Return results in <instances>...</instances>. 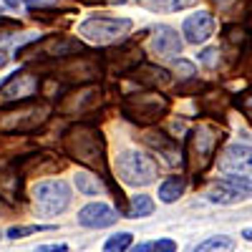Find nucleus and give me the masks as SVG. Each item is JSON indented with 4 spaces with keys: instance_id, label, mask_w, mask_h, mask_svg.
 <instances>
[{
    "instance_id": "33",
    "label": "nucleus",
    "mask_w": 252,
    "mask_h": 252,
    "mask_svg": "<svg viewBox=\"0 0 252 252\" xmlns=\"http://www.w3.org/2000/svg\"><path fill=\"white\" fill-rule=\"evenodd\" d=\"M78 3H103V0H78Z\"/></svg>"
},
{
    "instance_id": "13",
    "label": "nucleus",
    "mask_w": 252,
    "mask_h": 252,
    "mask_svg": "<svg viewBox=\"0 0 252 252\" xmlns=\"http://www.w3.org/2000/svg\"><path fill=\"white\" fill-rule=\"evenodd\" d=\"M141 141L149 146L154 154H159L169 166H174V164H184V152L179 149L177 139L169 136L166 131H159V129L154 131V129H149V131L141 136Z\"/></svg>"
},
{
    "instance_id": "7",
    "label": "nucleus",
    "mask_w": 252,
    "mask_h": 252,
    "mask_svg": "<svg viewBox=\"0 0 252 252\" xmlns=\"http://www.w3.org/2000/svg\"><path fill=\"white\" fill-rule=\"evenodd\" d=\"M131 31V20L129 18H109V15H94L89 20H83L78 33L91 40L96 46H103V43H114L121 35H126Z\"/></svg>"
},
{
    "instance_id": "6",
    "label": "nucleus",
    "mask_w": 252,
    "mask_h": 252,
    "mask_svg": "<svg viewBox=\"0 0 252 252\" xmlns=\"http://www.w3.org/2000/svg\"><path fill=\"white\" fill-rule=\"evenodd\" d=\"M157 172H159L157 161L144 152H124L116 159V174L124 184H129V187L152 184Z\"/></svg>"
},
{
    "instance_id": "21",
    "label": "nucleus",
    "mask_w": 252,
    "mask_h": 252,
    "mask_svg": "<svg viewBox=\"0 0 252 252\" xmlns=\"http://www.w3.org/2000/svg\"><path fill=\"white\" fill-rule=\"evenodd\" d=\"M103 187H106V182H103L101 177L96 179V177H91V174H86V172H78V174H76V189H78L81 194L96 197Z\"/></svg>"
},
{
    "instance_id": "2",
    "label": "nucleus",
    "mask_w": 252,
    "mask_h": 252,
    "mask_svg": "<svg viewBox=\"0 0 252 252\" xmlns=\"http://www.w3.org/2000/svg\"><path fill=\"white\" fill-rule=\"evenodd\" d=\"M224 141V131L217 129L212 124H197L194 129H189L187 139H184V169L187 174L197 182H202V177L212 169V164L217 161V149Z\"/></svg>"
},
{
    "instance_id": "16",
    "label": "nucleus",
    "mask_w": 252,
    "mask_h": 252,
    "mask_svg": "<svg viewBox=\"0 0 252 252\" xmlns=\"http://www.w3.org/2000/svg\"><path fill=\"white\" fill-rule=\"evenodd\" d=\"M129 76L144 89H164L172 83V73L161 66H154V63H141V66H136Z\"/></svg>"
},
{
    "instance_id": "28",
    "label": "nucleus",
    "mask_w": 252,
    "mask_h": 252,
    "mask_svg": "<svg viewBox=\"0 0 252 252\" xmlns=\"http://www.w3.org/2000/svg\"><path fill=\"white\" fill-rule=\"evenodd\" d=\"M23 3L35 10V8H43V5H53V3H58V0H23Z\"/></svg>"
},
{
    "instance_id": "30",
    "label": "nucleus",
    "mask_w": 252,
    "mask_h": 252,
    "mask_svg": "<svg viewBox=\"0 0 252 252\" xmlns=\"http://www.w3.org/2000/svg\"><path fill=\"white\" fill-rule=\"evenodd\" d=\"M129 252H154V242H139V245L129 247Z\"/></svg>"
},
{
    "instance_id": "1",
    "label": "nucleus",
    "mask_w": 252,
    "mask_h": 252,
    "mask_svg": "<svg viewBox=\"0 0 252 252\" xmlns=\"http://www.w3.org/2000/svg\"><path fill=\"white\" fill-rule=\"evenodd\" d=\"M63 154L68 159L86 166L89 172L98 174L103 182H111V169H109V157H106V136L94 121L78 119L71 124L61 136Z\"/></svg>"
},
{
    "instance_id": "25",
    "label": "nucleus",
    "mask_w": 252,
    "mask_h": 252,
    "mask_svg": "<svg viewBox=\"0 0 252 252\" xmlns=\"http://www.w3.org/2000/svg\"><path fill=\"white\" fill-rule=\"evenodd\" d=\"M174 68H177V76H182L184 81H187V78H194V76H197V68H194V63H189V61H184V58H177V61H174Z\"/></svg>"
},
{
    "instance_id": "32",
    "label": "nucleus",
    "mask_w": 252,
    "mask_h": 252,
    "mask_svg": "<svg viewBox=\"0 0 252 252\" xmlns=\"http://www.w3.org/2000/svg\"><path fill=\"white\" fill-rule=\"evenodd\" d=\"M5 63H8V56H5L3 51H0V68H3V66H5Z\"/></svg>"
},
{
    "instance_id": "18",
    "label": "nucleus",
    "mask_w": 252,
    "mask_h": 252,
    "mask_svg": "<svg viewBox=\"0 0 252 252\" xmlns=\"http://www.w3.org/2000/svg\"><path fill=\"white\" fill-rule=\"evenodd\" d=\"M184 189H187V179L184 177H169V179H164L159 184V199L164 204H172V202H177L184 194Z\"/></svg>"
},
{
    "instance_id": "23",
    "label": "nucleus",
    "mask_w": 252,
    "mask_h": 252,
    "mask_svg": "<svg viewBox=\"0 0 252 252\" xmlns=\"http://www.w3.org/2000/svg\"><path fill=\"white\" fill-rule=\"evenodd\" d=\"M131 242H134V235L131 232H116L114 237L106 240L103 250H106V252H126V250L131 247Z\"/></svg>"
},
{
    "instance_id": "17",
    "label": "nucleus",
    "mask_w": 252,
    "mask_h": 252,
    "mask_svg": "<svg viewBox=\"0 0 252 252\" xmlns=\"http://www.w3.org/2000/svg\"><path fill=\"white\" fill-rule=\"evenodd\" d=\"M184 46V40L179 38V33L169 26H157L154 28V38H152V48L157 56H166V58H174Z\"/></svg>"
},
{
    "instance_id": "11",
    "label": "nucleus",
    "mask_w": 252,
    "mask_h": 252,
    "mask_svg": "<svg viewBox=\"0 0 252 252\" xmlns=\"http://www.w3.org/2000/svg\"><path fill=\"white\" fill-rule=\"evenodd\" d=\"M141 63H144V53L139 51L134 40H129V43H124L114 51H106L101 56V66L109 76H129Z\"/></svg>"
},
{
    "instance_id": "22",
    "label": "nucleus",
    "mask_w": 252,
    "mask_h": 252,
    "mask_svg": "<svg viewBox=\"0 0 252 252\" xmlns=\"http://www.w3.org/2000/svg\"><path fill=\"white\" fill-rule=\"evenodd\" d=\"M154 212V199L146 197V194H136L131 197V204H129V215L131 220H141V217H149Z\"/></svg>"
},
{
    "instance_id": "12",
    "label": "nucleus",
    "mask_w": 252,
    "mask_h": 252,
    "mask_svg": "<svg viewBox=\"0 0 252 252\" xmlns=\"http://www.w3.org/2000/svg\"><path fill=\"white\" fill-rule=\"evenodd\" d=\"M217 166L224 174H245L252 177V146L245 144H229L217 157Z\"/></svg>"
},
{
    "instance_id": "26",
    "label": "nucleus",
    "mask_w": 252,
    "mask_h": 252,
    "mask_svg": "<svg viewBox=\"0 0 252 252\" xmlns=\"http://www.w3.org/2000/svg\"><path fill=\"white\" fill-rule=\"evenodd\" d=\"M199 61L204 63L207 68H215L217 63H220V51H217V48H204V51L199 53Z\"/></svg>"
},
{
    "instance_id": "4",
    "label": "nucleus",
    "mask_w": 252,
    "mask_h": 252,
    "mask_svg": "<svg viewBox=\"0 0 252 252\" xmlns=\"http://www.w3.org/2000/svg\"><path fill=\"white\" fill-rule=\"evenodd\" d=\"M51 119L48 101H26L13 106H0V134H31Z\"/></svg>"
},
{
    "instance_id": "31",
    "label": "nucleus",
    "mask_w": 252,
    "mask_h": 252,
    "mask_svg": "<svg viewBox=\"0 0 252 252\" xmlns=\"http://www.w3.org/2000/svg\"><path fill=\"white\" fill-rule=\"evenodd\" d=\"M242 237H245L247 242H252V227H250V229H245V232H242Z\"/></svg>"
},
{
    "instance_id": "29",
    "label": "nucleus",
    "mask_w": 252,
    "mask_h": 252,
    "mask_svg": "<svg viewBox=\"0 0 252 252\" xmlns=\"http://www.w3.org/2000/svg\"><path fill=\"white\" fill-rule=\"evenodd\" d=\"M35 252H68L66 245H43V247H38Z\"/></svg>"
},
{
    "instance_id": "3",
    "label": "nucleus",
    "mask_w": 252,
    "mask_h": 252,
    "mask_svg": "<svg viewBox=\"0 0 252 252\" xmlns=\"http://www.w3.org/2000/svg\"><path fill=\"white\" fill-rule=\"evenodd\" d=\"M169 106H172L169 98L164 94H159V89H146V91H139V94L124 96L119 111L131 124L149 129V126L159 124L166 114H169Z\"/></svg>"
},
{
    "instance_id": "10",
    "label": "nucleus",
    "mask_w": 252,
    "mask_h": 252,
    "mask_svg": "<svg viewBox=\"0 0 252 252\" xmlns=\"http://www.w3.org/2000/svg\"><path fill=\"white\" fill-rule=\"evenodd\" d=\"M38 91H40V78L28 71H18L0 86V106L33 101L38 96Z\"/></svg>"
},
{
    "instance_id": "27",
    "label": "nucleus",
    "mask_w": 252,
    "mask_h": 252,
    "mask_svg": "<svg viewBox=\"0 0 252 252\" xmlns=\"http://www.w3.org/2000/svg\"><path fill=\"white\" fill-rule=\"evenodd\" d=\"M154 252H177V242L172 237H161L154 242Z\"/></svg>"
},
{
    "instance_id": "9",
    "label": "nucleus",
    "mask_w": 252,
    "mask_h": 252,
    "mask_svg": "<svg viewBox=\"0 0 252 252\" xmlns=\"http://www.w3.org/2000/svg\"><path fill=\"white\" fill-rule=\"evenodd\" d=\"M33 199L40 215L53 217L61 215L63 209L71 204V187L63 182V179H48V182H40L33 189Z\"/></svg>"
},
{
    "instance_id": "15",
    "label": "nucleus",
    "mask_w": 252,
    "mask_h": 252,
    "mask_svg": "<svg viewBox=\"0 0 252 252\" xmlns=\"http://www.w3.org/2000/svg\"><path fill=\"white\" fill-rule=\"evenodd\" d=\"M215 31V15L209 13V10H199L194 15H189L184 20V26H182V33L187 38V43H204V40L212 35Z\"/></svg>"
},
{
    "instance_id": "5",
    "label": "nucleus",
    "mask_w": 252,
    "mask_h": 252,
    "mask_svg": "<svg viewBox=\"0 0 252 252\" xmlns=\"http://www.w3.org/2000/svg\"><path fill=\"white\" fill-rule=\"evenodd\" d=\"M101 89L96 83H78V86H68V94L58 96L56 103V114L58 116H73L81 119L91 114L94 109L101 106Z\"/></svg>"
},
{
    "instance_id": "19",
    "label": "nucleus",
    "mask_w": 252,
    "mask_h": 252,
    "mask_svg": "<svg viewBox=\"0 0 252 252\" xmlns=\"http://www.w3.org/2000/svg\"><path fill=\"white\" fill-rule=\"evenodd\" d=\"M237 240L229 237V235H215V237H207L204 242H199L192 252H235Z\"/></svg>"
},
{
    "instance_id": "20",
    "label": "nucleus",
    "mask_w": 252,
    "mask_h": 252,
    "mask_svg": "<svg viewBox=\"0 0 252 252\" xmlns=\"http://www.w3.org/2000/svg\"><path fill=\"white\" fill-rule=\"evenodd\" d=\"M136 3L157 13H177V10L197 5V0H136Z\"/></svg>"
},
{
    "instance_id": "24",
    "label": "nucleus",
    "mask_w": 252,
    "mask_h": 252,
    "mask_svg": "<svg viewBox=\"0 0 252 252\" xmlns=\"http://www.w3.org/2000/svg\"><path fill=\"white\" fill-rule=\"evenodd\" d=\"M46 229H53L51 224H26V227H10L8 229V237L10 240H20V237H28L35 232H46Z\"/></svg>"
},
{
    "instance_id": "8",
    "label": "nucleus",
    "mask_w": 252,
    "mask_h": 252,
    "mask_svg": "<svg viewBox=\"0 0 252 252\" xmlns=\"http://www.w3.org/2000/svg\"><path fill=\"white\" fill-rule=\"evenodd\" d=\"M250 197H252V177H245V174H227L207 189V199L222 207L242 204Z\"/></svg>"
},
{
    "instance_id": "14",
    "label": "nucleus",
    "mask_w": 252,
    "mask_h": 252,
    "mask_svg": "<svg viewBox=\"0 0 252 252\" xmlns=\"http://www.w3.org/2000/svg\"><path fill=\"white\" fill-rule=\"evenodd\" d=\"M119 220V209L103 204V202H91L78 212V224L89 227V229H101V227H111Z\"/></svg>"
}]
</instances>
